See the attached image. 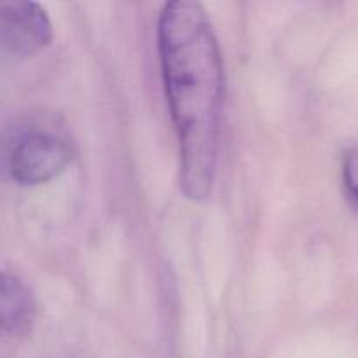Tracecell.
<instances>
[{
	"label": "cell",
	"instance_id": "cell-2",
	"mask_svg": "<svg viewBox=\"0 0 358 358\" xmlns=\"http://www.w3.org/2000/svg\"><path fill=\"white\" fill-rule=\"evenodd\" d=\"M72 163V147L55 126L23 122L3 138L2 166L21 187H35L58 178Z\"/></svg>",
	"mask_w": 358,
	"mask_h": 358
},
{
	"label": "cell",
	"instance_id": "cell-5",
	"mask_svg": "<svg viewBox=\"0 0 358 358\" xmlns=\"http://www.w3.org/2000/svg\"><path fill=\"white\" fill-rule=\"evenodd\" d=\"M343 191L348 205L358 212V147H353L343 161Z\"/></svg>",
	"mask_w": 358,
	"mask_h": 358
},
{
	"label": "cell",
	"instance_id": "cell-4",
	"mask_svg": "<svg viewBox=\"0 0 358 358\" xmlns=\"http://www.w3.org/2000/svg\"><path fill=\"white\" fill-rule=\"evenodd\" d=\"M37 303L27 283L9 271L0 278V331L6 338H23L31 331Z\"/></svg>",
	"mask_w": 358,
	"mask_h": 358
},
{
	"label": "cell",
	"instance_id": "cell-3",
	"mask_svg": "<svg viewBox=\"0 0 358 358\" xmlns=\"http://www.w3.org/2000/svg\"><path fill=\"white\" fill-rule=\"evenodd\" d=\"M52 27L44 7L30 0L0 2V49L6 58L27 59L48 48Z\"/></svg>",
	"mask_w": 358,
	"mask_h": 358
},
{
	"label": "cell",
	"instance_id": "cell-1",
	"mask_svg": "<svg viewBox=\"0 0 358 358\" xmlns=\"http://www.w3.org/2000/svg\"><path fill=\"white\" fill-rule=\"evenodd\" d=\"M157 51L177 133L180 191L191 201H205L215 184L226 79L219 41L201 3H164Z\"/></svg>",
	"mask_w": 358,
	"mask_h": 358
}]
</instances>
